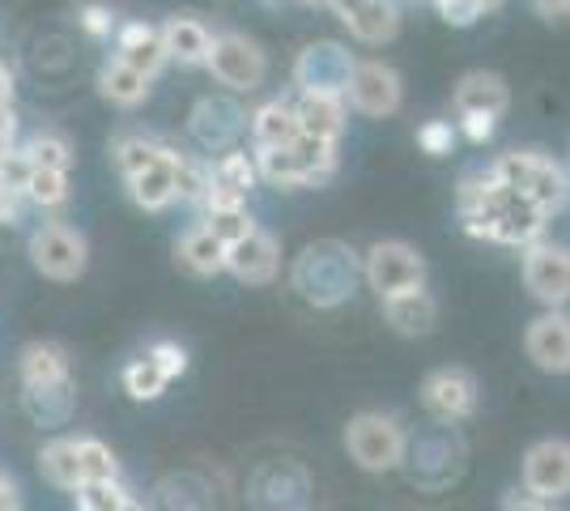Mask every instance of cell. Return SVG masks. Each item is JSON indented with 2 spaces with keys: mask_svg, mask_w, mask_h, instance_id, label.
Instances as JSON below:
<instances>
[{
  "mask_svg": "<svg viewBox=\"0 0 570 511\" xmlns=\"http://www.w3.org/2000/svg\"><path fill=\"white\" fill-rule=\"evenodd\" d=\"M434 4H439V0H434Z\"/></svg>",
  "mask_w": 570,
  "mask_h": 511,
  "instance_id": "816d5d0a",
  "label": "cell"
},
{
  "mask_svg": "<svg viewBox=\"0 0 570 511\" xmlns=\"http://www.w3.org/2000/svg\"><path fill=\"white\" fill-rule=\"evenodd\" d=\"M541 230H546V214L528 200V196L507 193L499 205V214L485 226V244H502V247H532L541 244Z\"/></svg>",
  "mask_w": 570,
  "mask_h": 511,
  "instance_id": "9a60e30c",
  "label": "cell"
},
{
  "mask_svg": "<svg viewBox=\"0 0 570 511\" xmlns=\"http://www.w3.org/2000/svg\"><path fill=\"white\" fill-rule=\"evenodd\" d=\"M175 261L191 277H217V273H226V247L196 222L191 230H184V239L175 244Z\"/></svg>",
  "mask_w": 570,
  "mask_h": 511,
  "instance_id": "484cf974",
  "label": "cell"
},
{
  "mask_svg": "<svg viewBox=\"0 0 570 511\" xmlns=\"http://www.w3.org/2000/svg\"><path fill=\"white\" fill-rule=\"evenodd\" d=\"M170 170H175V200H188L200 209L209 193V158H200L191 146H170Z\"/></svg>",
  "mask_w": 570,
  "mask_h": 511,
  "instance_id": "f546056e",
  "label": "cell"
},
{
  "mask_svg": "<svg viewBox=\"0 0 570 511\" xmlns=\"http://www.w3.org/2000/svg\"><path fill=\"white\" fill-rule=\"evenodd\" d=\"M357 273H362V265H357L354 252L345 244H336V239H324V244H311L294 261L289 282L315 307H336V303H345L354 294Z\"/></svg>",
  "mask_w": 570,
  "mask_h": 511,
  "instance_id": "7a4b0ae2",
  "label": "cell"
},
{
  "mask_svg": "<svg viewBox=\"0 0 570 511\" xmlns=\"http://www.w3.org/2000/svg\"><path fill=\"white\" fill-rule=\"evenodd\" d=\"M149 86H154V81H145V77L132 73L128 65H119L116 56L102 60V69H98V95L107 98L111 107H119V111L141 107L145 98H149Z\"/></svg>",
  "mask_w": 570,
  "mask_h": 511,
  "instance_id": "4316f807",
  "label": "cell"
},
{
  "mask_svg": "<svg viewBox=\"0 0 570 511\" xmlns=\"http://www.w3.org/2000/svg\"><path fill=\"white\" fill-rule=\"evenodd\" d=\"M252 158H256V175H261L264 184H273V188H307V175L298 167V158H294V149H252Z\"/></svg>",
  "mask_w": 570,
  "mask_h": 511,
  "instance_id": "836d02e7",
  "label": "cell"
},
{
  "mask_svg": "<svg viewBox=\"0 0 570 511\" xmlns=\"http://www.w3.org/2000/svg\"><path fill=\"white\" fill-rule=\"evenodd\" d=\"M523 354L546 375H567L570 371V316L567 312H546L528 324L523 333Z\"/></svg>",
  "mask_w": 570,
  "mask_h": 511,
  "instance_id": "5bb4252c",
  "label": "cell"
},
{
  "mask_svg": "<svg viewBox=\"0 0 570 511\" xmlns=\"http://www.w3.org/2000/svg\"><path fill=\"white\" fill-rule=\"evenodd\" d=\"M401 73L383 60H354V73H350V86H345V102L362 111V116H392L401 107Z\"/></svg>",
  "mask_w": 570,
  "mask_h": 511,
  "instance_id": "8fae6325",
  "label": "cell"
},
{
  "mask_svg": "<svg viewBox=\"0 0 570 511\" xmlns=\"http://www.w3.org/2000/svg\"><path fill=\"white\" fill-rule=\"evenodd\" d=\"M77 26L90 35V39H98V43H107V39H116V9L111 4H102V0H86V4H77Z\"/></svg>",
  "mask_w": 570,
  "mask_h": 511,
  "instance_id": "74e56055",
  "label": "cell"
},
{
  "mask_svg": "<svg viewBox=\"0 0 570 511\" xmlns=\"http://www.w3.org/2000/svg\"><path fill=\"white\" fill-rule=\"evenodd\" d=\"M205 69L214 73L217 86H226L230 95H252L264 86V73H268V60L256 39L238 35V30H222L214 35V48H209V60Z\"/></svg>",
  "mask_w": 570,
  "mask_h": 511,
  "instance_id": "5b68a950",
  "label": "cell"
},
{
  "mask_svg": "<svg viewBox=\"0 0 570 511\" xmlns=\"http://www.w3.org/2000/svg\"><path fill=\"white\" fill-rule=\"evenodd\" d=\"M532 9H537L541 18H549V22H562V18H570V0H532Z\"/></svg>",
  "mask_w": 570,
  "mask_h": 511,
  "instance_id": "f6af8a7d",
  "label": "cell"
},
{
  "mask_svg": "<svg viewBox=\"0 0 570 511\" xmlns=\"http://www.w3.org/2000/svg\"><path fill=\"white\" fill-rule=\"evenodd\" d=\"M107 149H111V163L119 167V175L128 179V175L145 170L149 163H158L167 154V141L158 132H149V128H119Z\"/></svg>",
  "mask_w": 570,
  "mask_h": 511,
  "instance_id": "d4e9b609",
  "label": "cell"
},
{
  "mask_svg": "<svg viewBox=\"0 0 570 511\" xmlns=\"http://www.w3.org/2000/svg\"><path fill=\"white\" fill-rule=\"evenodd\" d=\"M18 380L22 389H56L72 384V358L60 341H30L18 354Z\"/></svg>",
  "mask_w": 570,
  "mask_h": 511,
  "instance_id": "d6986e66",
  "label": "cell"
},
{
  "mask_svg": "<svg viewBox=\"0 0 570 511\" xmlns=\"http://www.w3.org/2000/svg\"><path fill=\"white\" fill-rule=\"evenodd\" d=\"M439 13H443V22L460 26V30H464V26H473L476 18H481L469 0H439Z\"/></svg>",
  "mask_w": 570,
  "mask_h": 511,
  "instance_id": "7bdbcfd3",
  "label": "cell"
},
{
  "mask_svg": "<svg viewBox=\"0 0 570 511\" xmlns=\"http://www.w3.org/2000/svg\"><path fill=\"white\" fill-rule=\"evenodd\" d=\"M277 268H282V247L264 226L226 247V273H235L243 286H268L277 277Z\"/></svg>",
  "mask_w": 570,
  "mask_h": 511,
  "instance_id": "2e32d148",
  "label": "cell"
},
{
  "mask_svg": "<svg viewBox=\"0 0 570 511\" xmlns=\"http://www.w3.org/2000/svg\"><path fill=\"white\" fill-rule=\"evenodd\" d=\"M383 320H387L401 337H426V333H434V324H439V303H434V294H430L426 286L387 294V298H383Z\"/></svg>",
  "mask_w": 570,
  "mask_h": 511,
  "instance_id": "ffe728a7",
  "label": "cell"
},
{
  "mask_svg": "<svg viewBox=\"0 0 570 511\" xmlns=\"http://www.w3.org/2000/svg\"><path fill=\"white\" fill-rule=\"evenodd\" d=\"M452 102L455 116H490V120H499L502 111H507V102H511V90H507V81L499 73L476 69V73L460 77Z\"/></svg>",
  "mask_w": 570,
  "mask_h": 511,
  "instance_id": "44dd1931",
  "label": "cell"
},
{
  "mask_svg": "<svg viewBox=\"0 0 570 511\" xmlns=\"http://www.w3.org/2000/svg\"><path fill=\"white\" fill-rule=\"evenodd\" d=\"M523 494L558 503L570 494V439H541L523 452Z\"/></svg>",
  "mask_w": 570,
  "mask_h": 511,
  "instance_id": "30bf717a",
  "label": "cell"
},
{
  "mask_svg": "<svg viewBox=\"0 0 570 511\" xmlns=\"http://www.w3.org/2000/svg\"><path fill=\"white\" fill-rule=\"evenodd\" d=\"M22 149H26V158H30V167H39V170H65V175H69L72 163H77L72 141L60 128H39Z\"/></svg>",
  "mask_w": 570,
  "mask_h": 511,
  "instance_id": "1f68e13d",
  "label": "cell"
},
{
  "mask_svg": "<svg viewBox=\"0 0 570 511\" xmlns=\"http://www.w3.org/2000/svg\"><path fill=\"white\" fill-rule=\"evenodd\" d=\"M26 256L35 273H43L48 282H60V286L77 282L90 268V244L69 222H39L26 239Z\"/></svg>",
  "mask_w": 570,
  "mask_h": 511,
  "instance_id": "277c9868",
  "label": "cell"
},
{
  "mask_svg": "<svg viewBox=\"0 0 570 511\" xmlns=\"http://www.w3.org/2000/svg\"><path fill=\"white\" fill-rule=\"evenodd\" d=\"M502 511H549V503H541V499H532V494H511L507 499V508Z\"/></svg>",
  "mask_w": 570,
  "mask_h": 511,
  "instance_id": "bcb514c9",
  "label": "cell"
},
{
  "mask_svg": "<svg viewBox=\"0 0 570 511\" xmlns=\"http://www.w3.org/2000/svg\"><path fill=\"white\" fill-rule=\"evenodd\" d=\"M494 124L499 120H490V116H460V120H455V132H460L464 141H473V146H485V141L494 137Z\"/></svg>",
  "mask_w": 570,
  "mask_h": 511,
  "instance_id": "b9f144b4",
  "label": "cell"
},
{
  "mask_svg": "<svg viewBox=\"0 0 570 511\" xmlns=\"http://www.w3.org/2000/svg\"><path fill=\"white\" fill-rule=\"evenodd\" d=\"M163 30V48H167V60L184 65V69H200L209 60V48H214V30L200 22V18H167L158 26Z\"/></svg>",
  "mask_w": 570,
  "mask_h": 511,
  "instance_id": "7402d4cb",
  "label": "cell"
},
{
  "mask_svg": "<svg viewBox=\"0 0 570 511\" xmlns=\"http://www.w3.org/2000/svg\"><path fill=\"white\" fill-rule=\"evenodd\" d=\"M345 26L362 43H387L401 35V4L396 0H366Z\"/></svg>",
  "mask_w": 570,
  "mask_h": 511,
  "instance_id": "f1b7e54d",
  "label": "cell"
},
{
  "mask_svg": "<svg viewBox=\"0 0 570 511\" xmlns=\"http://www.w3.org/2000/svg\"><path fill=\"white\" fill-rule=\"evenodd\" d=\"M345 452L362 473H392L409 452V435L396 414L362 410L345 426Z\"/></svg>",
  "mask_w": 570,
  "mask_h": 511,
  "instance_id": "3957f363",
  "label": "cell"
},
{
  "mask_svg": "<svg viewBox=\"0 0 570 511\" xmlns=\"http://www.w3.org/2000/svg\"><path fill=\"white\" fill-rule=\"evenodd\" d=\"M22 209H26L22 193H13V188H4V184H0V226L22 222Z\"/></svg>",
  "mask_w": 570,
  "mask_h": 511,
  "instance_id": "ee69618b",
  "label": "cell"
},
{
  "mask_svg": "<svg viewBox=\"0 0 570 511\" xmlns=\"http://www.w3.org/2000/svg\"><path fill=\"white\" fill-rule=\"evenodd\" d=\"M116 60L128 65L132 73H141L145 81L167 69V48H163V30L154 22H119L116 26Z\"/></svg>",
  "mask_w": 570,
  "mask_h": 511,
  "instance_id": "e0dca14e",
  "label": "cell"
},
{
  "mask_svg": "<svg viewBox=\"0 0 570 511\" xmlns=\"http://www.w3.org/2000/svg\"><path fill=\"white\" fill-rule=\"evenodd\" d=\"M243 128H247V111L230 95L196 98V107L188 111V141L200 158H217L226 149H238Z\"/></svg>",
  "mask_w": 570,
  "mask_h": 511,
  "instance_id": "8992f818",
  "label": "cell"
},
{
  "mask_svg": "<svg viewBox=\"0 0 570 511\" xmlns=\"http://www.w3.org/2000/svg\"><path fill=\"white\" fill-rule=\"evenodd\" d=\"M145 358L163 371V380H167V384L188 371V350H184L179 341H154V345L145 350Z\"/></svg>",
  "mask_w": 570,
  "mask_h": 511,
  "instance_id": "f35d334b",
  "label": "cell"
},
{
  "mask_svg": "<svg viewBox=\"0 0 570 511\" xmlns=\"http://www.w3.org/2000/svg\"><path fill=\"white\" fill-rule=\"evenodd\" d=\"M72 499H77V511H124L132 490L124 482H95V487H81Z\"/></svg>",
  "mask_w": 570,
  "mask_h": 511,
  "instance_id": "8d00e7d4",
  "label": "cell"
},
{
  "mask_svg": "<svg viewBox=\"0 0 570 511\" xmlns=\"http://www.w3.org/2000/svg\"><path fill=\"white\" fill-rule=\"evenodd\" d=\"M128 184V196H132V205L145 209V214H163L175 205V170H170V141H167V154L158 158V163H149L145 170L137 175H128L124 179Z\"/></svg>",
  "mask_w": 570,
  "mask_h": 511,
  "instance_id": "cb8c5ba5",
  "label": "cell"
},
{
  "mask_svg": "<svg viewBox=\"0 0 570 511\" xmlns=\"http://www.w3.org/2000/svg\"><path fill=\"white\" fill-rule=\"evenodd\" d=\"M200 226H205L222 247H230L256 230V218L247 214V205H243V209H205V214H200Z\"/></svg>",
  "mask_w": 570,
  "mask_h": 511,
  "instance_id": "e575fe53",
  "label": "cell"
},
{
  "mask_svg": "<svg viewBox=\"0 0 570 511\" xmlns=\"http://www.w3.org/2000/svg\"><path fill=\"white\" fill-rule=\"evenodd\" d=\"M303 4H320V0H303Z\"/></svg>",
  "mask_w": 570,
  "mask_h": 511,
  "instance_id": "f907efd6",
  "label": "cell"
},
{
  "mask_svg": "<svg viewBox=\"0 0 570 511\" xmlns=\"http://www.w3.org/2000/svg\"><path fill=\"white\" fill-rule=\"evenodd\" d=\"M294 116H298V137H311V141H328L336 146L341 141V132H345V120H350V111H345V98L336 95H303V90H294Z\"/></svg>",
  "mask_w": 570,
  "mask_h": 511,
  "instance_id": "ac0fdd59",
  "label": "cell"
},
{
  "mask_svg": "<svg viewBox=\"0 0 570 511\" xmlns=\"http://www.w3.org/2000/svg\"><path fill=\"white\" fill-rule=\"evenodd\" d=\"M523 196L541 209V214H558L562 205H567V196H570V179H567V170L558 167L553 158H537V167H532V179H528V188H523Z\"/></svg>",
  "mask_w": 570,
  "mask_h": 511,
  "instance_id": "4dcf8cb0",
  "label": "cell"
},
{
  "mask_svg": "<svg viewBox=\"0 0 570 511\" xmlns=\"http://www.w3.org/2000/svg\"><path fill=\"white\" fill-rule=\"evenodd\" d=\"M350 73H354V56L333 39H320V43L298 51V60H294V90L345 98Z\"/></svg>",
  "mask_w": 570,
  "mask_h": 511,
  "instance_id": "ba28073f",
  "label": "cell"
},
{
  "mask_svg": "<svg viewBox=\"0 0 570 511\" xmlns=\"http://www.w3.org/2000/svg\"><path fill=\"white\" fill-rule=\"evenodd\" d=\"M261 184L256 175V158L247 149H226L209 158V193L200 200V214L205 209H243L247 193Z\"/></svg>",
  "mask_w": 570,
  "mask_h": 511,
  "instance_id": "7c38bea8",
  "label": "cell"
},
{
  "mask_svg": "<svg viewBox=\"0 0 570 511\" xmlns=\"http://www.w3.org/2000/svg\"><path fill=\"white\" fill-rule=\"evenodd\" d=\"M523 286L549 312H562L570 303V247L532 244L523 247Z\"/></svg>",
  "mask_w": 570,
  "mask_h": 511,
  "instance_id": "9c48e42d",
  "label": "cell"
},
{
  "mask_svg": "<svg viewBox=\"0 0 570 511\" xmlns=\"http://www.w3.org/2000/svg\"><path fill=\"white\" fill-rule=\"evenodd\" d=\"M30 158H26V149L22 146H13V149H4L0 154V184L4 188H13V193H22L26 188V179H30Z\"/></svg>",
  "mask_w": 570,
  "mask_h": 511,
  "instance_id": "60d3db41",
  "label": "cell"
},
{
  "mask_svg": "<svg viewBox=\"0 0 570 511\" xmlns=\"http://www.w3.org/2000/svg\"><path fill=\"white\" fill-rule=\"evenodd\" d=\"M22 410L35 426H65L77 410V384L56 389H22Z\"/></svg>",
  "mask_w": 570,
  "mask_h": 511,
  "instance_id": "83f0119b",
  "label": "cell"
},
{
  "mask_svg": "<svg viewBox=\"0 0 570 511\" xmlns=\"http://www.w3.org/2000/svg\"><path fill=\"white\" fill-rule=\"evenodd\" d=\"M124 392L132 396V401H158L163 392H167V380H163V371L149 363V358H132V363L124 366Z\"/></svg>",
  "mask_w": 570,
  "mask_h": 511,
  "instance_id": "d590c367",
  "label": "cell"
},
{
  "mask_svg": "<svg viewBox=\"0 0 570 511\" xmlns=\"http://www.w3.org/2000/svg\"><path fill=\"white\" fill-rule=\"evenodd\" d=\"M72 196V184L65 170H30V179H26L22 188V200L26 205H35V209H48V214H56V209H65Z\"/></svg>",
  "mask_w": 570,
  "mask_h": 511,
  "instance_id": "d6a6232c",
  "label": "cell"
},
{
  "mask_svg": "<svg viewBox=\"0 0 570 511\" xmlns=\"http://www.w3.org/2000/svg\"><path fill=\"white\" fill-rule=\"evenodd\" d=\"M39 473L43 482L65 494H77L95 482H124L119 456L95 435H56L39 448Z\"/></svg>",
  "mask_w": 570,
  "mask_h": 511,
  "instance_id": "6da1fadb",
  "label": "cell"
},
{
  "mask_svg": "<svg viewBox=\"0 0 570 511\" xmlns=\"http://www.w3.org/2000/svg\"><path fill=\"white\" fill-rule=\"evenodd\" d=\"M417 146H422V154H430V158H443V154H452L455 146V128L448 120H430L417 128Z\"/></svg>",
  "mask_w": 570,
  "mask_h": 511,
  "instance_id": "ab89813d",
  "label": "cell"
},
{
  "mask_svg": "<svg viewBox=\"0 0 570 511\" xmlns=\"http://www.w3.org/2000/svg\"><path fill=\"white\" fill-rule=\"evenodd\" d=\"M252 149H285L298 141V116H294V102L289 98H273L261 102L252 116Z\"/></svg>",
  "mask_w": 570,
  "mask_h": 511,
  "instance_id": "603a6c76",
  "label": "cell"
},
{
  "mask_svg": "<svg viewBox=\"0 0 570 511\" xmlns=\"http://www.w3.org/2000/svg\"><path fill=\"white\" fill-rule=\"evenodd\" d=\"M362 277L371 282V291L380 294V298H387V294L426 286V261L417 256V247L401 244V239H383V244L366 252Z\"/></svg>",
  "mask_w": 570,
  "mask_h": 511,
  "instance_id": "52a82bcc",
  "label": "cell"
},
{
  "mask_svg": "<svg viewBox=\"0 0 570 511\" xmlns=\"http://www.w3.org/2000/svg\"><path fill=\"white\" fill-rule=\"evenodd\" d=\"M422 405L439 422H464L476 410V380L464 366H439L422 380Z\"/></svg>",
  "mask_w": 570,
  "mask_h": 511,
  "instance_id": "4fadbf2b",
  "label": "cell"
},
{
  "mask_svg": "<svg viewBox=\"0 0 570 511\" xmlns=\"http://www.w3.org/2000/svg\"><path fill=\"white\" fill-rule=\"evenodd\" d=\"M320 4H328V9H333L341 22H350V18H354V13L362 9V4H366V0H320Z\"/></svg>",
  "mask_w": 570,
  "mask_h": 511,
  "instance_id": "7dc6e473",
  "label": "cell"
},
{
  "mask_svg": "<svg viewBox=\"0 0 570 511\" xmlns=\"http://www.w3.org/2000/svg\"><path fill=\"white\" fill-rule=\"evenodd\" d=\"M0 107H13V73L4 60H0Z\"/></svg>",
  "mask_w": 570,
  "mask_h": 511,
  "instance_id": "c3c4849f",
  "label": "cell"
},
{
  "mask_svg": "<svg viewBox=\"0 0 570 511\" xmlns=\"http://www.w3.org/2000/svg\"><path fill=\"white\" fill-rule=\"evenodd\" d=\"M469 4H473L476 13H481V18H485V13H490V9H499L502 0H469Z\"/></svg>",
  "mask_w": 570,
  "mask_h": 511,
  "instance_id": "681fc988",
  "label": "cell"
}]
</instances>
